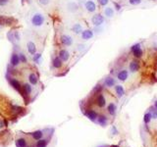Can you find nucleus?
<instances>
[{"label":"nucleus","mask_w":157,"mask_h":147,"mask_svg":"<svg viewBox=\"0 0 157 147\" xmlns=\"http://www.w3.org/2000/svg\"><path fill=\"white\" fill-rule=\"evenodd\" d=\"M30 22H32V25L36 28H39V26H43L45 22V17L43 16L42 13L37 12L32 16V19H30Z\"/></svg>","instance_id":"obj_1"},{"label":"nucleus","mask_w":157,"mask_h":147,"mask_svg":"<svg viewBox=\"0 0 157 147\" xmlns=\"http://www.w3.org/2000/svg\"><path fill=\"white\" fill-rule=\"evenodd\" d=\"M131 53H132V55L136 58V59H141L143 55L141 43L137 42V43H134V45H132V47H131Z\"/></svg>","instance_id":"obj_2"},{"label":"nucleus","mask_w":157,"mask_h":147,"mask_svg":"<svg viewBox=\"0 0 157 147\" xmlns=\"http://www.w3.org/2000/svg\"><path fill=\"white\" fill-rule=\"evenodd\" d=\"M91 24L95 28H101V26L105 23V18L101 14H94L90 19Z\"/></svg>","instance_id":"obj_3"},{"label":"nucleus","mask_w":157,"mask_h":147,"mask_svg":"<svg viewBox=\"0 0 157 147\" xmlns=\"http://www.w3.org/2000/svg\"><path fill=\"white\" fill-rule=\"evenodd\" d=\"M139 69H141V63H139V61L138 59H134L130 62L129 64V71L131 73H138Z\"/></svg>","instance_id":"obj_4"},{"label":"nucleus","mask_w":157,"mask_h":147,"mask_svg":"<svg viewBox=\"0 0 157 147\" xmlns=\"http://www.w3.org/2000/svg\"><path fill=\"white\" fill-rule=\"evenodd\" d=\"M85 9L89 13H95L97 9L96 3H95L93 0H86L85 2Z\"/></svg>","instance_id":"obj_5"},{"label":"nucleus","mask_w":157,"mask_h":147,"mask_svg":"<svg viewBox=\"0 0 157 147\" xmlns=\"http://www.w3.org/2000/svg\"><path fill=\"white\" fill-rule=\"evenodd\" d=\"M103 16L105 19H113L115 16V9L111 7V6H106L104 8V11H103Z\"/></svg>","instance_id":"obj_6"},{"label":"nucleus","mask_w":157,"mask_h":147,"mask_svg":"<svg viewBox=\"0 0 157 147\" xmlns=\"http://www.w3.org/2000/svg\"><path fill=\"white\" fill-rule=\"evenodd\" d=\"M129 71L127 69H122L117 74V79L120 82H126L129 79Z\"/></svg>","instance_id":"obj_7"},{"label":"nucleus","mask_w":157,"mask_h":147,"mask_svg":"<svg viewBox=\"0 0 157 147\" xmlns=\"http://www.w3.org/2000/svg\"><path fill=\"white\" fill-rule=\"evenodd\" d=\"M60 41L64 46H71L73 44V38L68 34H62L60 37Z\"/></svg>","instance_id":"obj_8"},{"label":"nucleus","mask_w":157,"mask_h":147,"mask_svg":"<svg viewBox=\"0 0 157 147\" xmlns=\"http://www.w3.org/2000/svg\"><path fill=\"white\" fill-rule=\"evenodd\" d=\"M81 37H82V39H84V40H89L93 37H94V32L92 30H84L81 33Z\"/></svg>","instance_id":"obj_9"},{"label":"nucleus","mask_w":157,"mask_h":147,"mask_svg":"<svg viewBox=\"0 0 157 147\" xmlns=\"http://www.w3.org/2000/svg\"><path fill=\"white\" fill-rule=\"evenodd\" d=\"M58 57L62 60V62H67L70 59V52L67 49H61L58 53Z\"/></svg>","instance_id":"obj_10"},{"label":"nucleus","mask_w":157,"mask_h":147,"mask_svg":"<svg viewBox=\"0 0 157 147\" xmlns=\"http://www.w3.org/2000/svg\"><path fill=\"white\" fill-rule=\"evenodd\" d=\"M21 63L20 62V58H19V54L16 52H13L11 58H10V65L13 67H17L19 64Z\"/></svg>","instance_id":"obj_11"},{"label":"nucleus","mask_w":157,"mask_h":147,"mask_svg":"<svg viewBox=\"0 0 157 147\" xmlns=\"http://www.w3.org/2000/svg\"><path fill=\"white\" fill-rule=\"evenodd\" d=\"M96 105L99 108H103L106 105V99L102 93H98V96L96 97Z\"/></svg>","instance_id":"obj_12"},{"label":"nucleus","mask_w":157,"mask_h":147,"mask_svg":"<svg viewBox=\"0 0 157 147\" xmlns=\"http://www.w3.org/2000/svg\"><path fill=\"white\" fill-rule=\"evenodd\" d=\"M145 0H127V4L132 7H139L145 5Z\"/></svg>","instance_id":"obj_13"},{"label":"nucleus","mask_w":157,"mask_h":147,"mask_svg":"<svg viewBox=\"0 0 157 147\" xmlns=\"http://www.w3.org/2000/svg\"><path fill=\"white\" fill-rule=\"evenodd\" d=\"M85 116H86V117H88L89 120H91L92 122H94V121H96V119H97V117H98V114H97L96 112H95L94 110H92V109H89V110L85 112Z\"/></svg>","instance_id":"obj_14"},{"label":"nucleus","mask_w":157,"mask_h":147,"mask_svg":"<svg viewBox=\"0 0 157 147\" xmlns=\"http://www.w3.org/2000/svg\"><path fill=\"white\" fill-rule=\"evenodd\" d=\"M67 9H68V11L70 12H72V13H76L78 11V9H80V6H78V4L76 3V2H69L67 4Z\"/></svg>","instance_id":"obj_15"},{"label":"nucleus","mask_w":157,"mask_h":147,"mask_svg":"<svg viewBox=\"0 0 157 147\" xmlns=\"http://www.w3.org/2000/svg\"><path fill=\"white\" fill-rule=\"evenodd\" d=\"M27 50L30 55H33L37 53V45L33 41H29L27 43Z\"/></svg>","instance_id":"obj_16"},{"label":"nucleus","mask_w":157,"mask_h":147,"mask_svg":"<svg viewBox=\"0 0 157 147\" xmlns=\"http://www.w3.org/2000/svg\"><path fill=\"white\" fill-rule=\"evenodd\" d=\"M7 78H8V79H9V82H10V83H11V86L15 88L16 90H18V91H22V88H21V84H20V82L17 81V79H13V78H10L9 75H7Z\"/></svg>","instance_id":"obj_17"},{"label":"nucleus","mask_w":157,"mask_h":147,"mask_svg":"<svg viewBox=\"0 0 157 147\" xmlns=\"http://www.w3.org/2000/svg\"><path fill=\"white\" fill-rule=\"evenodd\" d=\"M115 92H116L117 96L119 98H122L126 93L124 86H121V84H116V86H115Z\"/></svg>","instance_id":"obj_18"},{"label":"nucleus","mask_w":157,"mask_h":147,"mask_svg":"<svg viewBox=\"0 0 157 147\" xmlns=\"http://www.w3.org/2000/svg\"><path fill=\"white\" fill-rule=\"evenodd\" d=\"M104 86L107 87H113L116 86V81L113 77H107L104 81Z\"/></svg>","instance_id":"obj_19"},{"label":"nucleus","mask_w":157,"mask_h":147,"mask_svg":"<svg viewBox=\"0 0 157 147\" xmlns=\"http://www.w3.org/2000/svg\"><path fill=\"white\" fill-rule=\"evenodd\" d=\"M82 30H84V28L80 23H77L72 26V32L76 34H81Z\"/></svg>","instance_id":"obj_20"},{"label":"nucleus","mask_w":157,"mask_h":147,"mask_svg":"<svg viewBox=\"0 0 157 147\" xmlns=\"http://www.w3.org/2000/svg\"><path fill=\"white\" fill-rule=\"evenodd\" d=\"M52 66H53L55 69H60L61 67L63 66V62H62V60H61L58 56L54 57L53 61H52Z\"/></svg>","instance_id":"obj_21"},{"label":"nucleus","mask_w":157,"mask_h":147,"mask_svg":"<svg viewBox=\"0 0 157 147\" xmlns=\"http://www.w3.org/2000/svg\"><path fill=\"white\" fill-rule=\"evenodd\" d=\"M32 90H33L32 86L29 84V83H25L23 86V87H22V92H23L25 95H30V92H32Z\"/></svg>","instance_id":"obj_22"},{"label":"nucleus","mask_w":157,"mask_h":147,"mask_svg":"<svg viewBox=\"0 0 157 147\" xmlns=\"http://www.w3.org/2000/svg\"><path fill=\"white\" fill-rule=\"evenodd\" d=\"M107 111H108V113L110 114L111 116H114L115 114H116V111H117V106H116V104L115 103H111L108 105V107H107Z\"/></svg>","instance_id":"obj_23"},{"label":"nucleus","mask_w":157,"mask_h":147,"mask_svg":"<svg viewBox=\"0 0 157 147\" xmlns=\"http://www.w3.org/2000/svg\"><path fill=\"white\" fill-rule=\"evenodd\" d=\"M29 82H30V84H33V86H36L38 82V78L36 74L32 73L30 75H29Z\"/></svg>","instance_id":"obj_24"},{"label":"nucleus","mask_w":157,"mask_h":147,"mask_svg":"<svg viewBox=\"0 0 157 147\" xmlns=\"http://www.w3.org/2000/svg\"><path fill=\"white\" fill-rule=\"evenodd\" d=\"M96 120H97V122H98V124H100V126L105 127L107 124V118L104 115H99Z\"/></svg>","instance_id":"obj_25"},{"label":"nucleus","mask_w":157,"mask_h":147,"mask_svg":"<svg viewBox=\"0 0 157 147\" xmlns=\"http://www.w3.org/2000/svg\"><path fill=\"white\" fill-rule=\"evenodd\" d=\"M151 120H152V115H151L150 110L148 109V111L145 114V116H143V122H145V124H148L151 122Z\"/></svg>","instance_id":"obj_26"},{"label":"nucleus","mask_w":157,"mask_h":147,"mask_svg":"<svg viewBox=\"0 0 157 147\" xmlns=\"http://www.w3.org/2000/svg\"><path fill=\"white\" fill-rule=\"evenodd\" d=\"M32 135H33V138L36 139V140L41 139V137L43 136V133H42V131H37L33 132Z\"/></svg>","instance_id":"obj_27"},{"label":"nucleus","mask_w":157,"mask_h":147,"mask_svg":"<svg viewBox=\"0 0 157 147\" xmlns=\"http://www.w3.org/2000/svg\"><path fill=\"white\" fill-rule=\"evenodd\" d=\"M16 145L17 147H27V141L24 138H19L16 141Z\"/></svg>","instance_id":"obj_28"},{"label":"nucleus","mask_w":157,"mask_h":147,"mask_svg":"<svg viewBox=\"0 0 157 147\" xmlns=\"http://www.w3.org/2000/svg\"><path fill=\"white\" fill-rule=\"evenodd\" d=\"M33 60L34 63H37L39 64L41 62V54L40 53H36V54L33 55Z\"/></svg>","instance_id":"obj_29"},{"label":"nucleus","mask_w":157,"mask_h":147,"mask_svg":"<svg viewBox=\"0 0 157 147\" xmlns=\"http://www.w3.org/2000/svg\"><path fill=\"white\" fill-rule=\"evenodd\" d=\"M19 58H20V62H21V63L26 64L28 62L27 57H26V55L24 54V53H19Z\"/></svg>","instance_id":"obj_30"},{"label":"nucleus","mask_w":157,"mask_h":147,"mask_svg":"<svg viewBox=\"0 0 157 147\" xmlns=\"http://www.w3.org/2000/svg\"><path fill=\"white\" fill-rule=\"evenodd\" d=\"M47 144V140L45 139H39L37 143V147H45Z\"/></svg>","instance_id":"obj_31"},{"label":"nucleus","mask_w":157,"mask_h":147,"mask_svg":"<svg viewBox=\"0 0 157 147\" xmlns=\"http://www.w3.org/2000/svg\"><path fill=\"white\" fill-rule=\"evenodd\" d=\"M97 2L99 4V6L106 7V6H108V4H109V2H110V0H97Z\"/></svg>","instance_id":"obj_32"},{"label":"nucleus","mask_w":157,"mask_h":147,"mask_svg":"<svg viewBox=\"0 0 157 147\" xmlns=\"http://www.w3.org/2000/svg\"><path fill=\"white\" fill-rule=\"evenodd\" d=\"M150 112H151V115H152V119L157 120V109L152 106L150 108Z\"/></svg>","instance_id":"obj_33"},{"label":"nucleus","mask_w":157,"mask_h":147,"mask_svg":"<svg viewBox=\"0 0 157 147\" xmlns=\"http://www.w3.org/2000/svg\"><path fill=\"white\" fill-rule=\"evenodd\" d=\"M7 37H8V39H9V40H10L11 42H13V43L15 42L14 33H13V32H9V33H7Z\"/></svg>","instance_id":"obj_34"},{"label":"nucleus","mask_w":157,"mask_h":147,"mask_svg":"<svg viewBox=\"0 0 157 147\" xmlns=\"http://www.w3.org/2000/svg\"><path fill=\"white\" fill-rule=\"evenodd\" d=\"M37 1H38L39 4H40V5L45 6V5H47V4H49L50 0H37Z\"/></svg>","instance_id":"obj_35"},{"label":"nucleus","mask_w":157,"mask_h":147,"mask_svg":"<svg viewBox=\"0 0 157 147\" xmlns=\"http://www.w3.org/2000/svg\"><path fill=\"white\" fill-rule=\"evenodd\" d=\"M13 33H14V38L16 41H20V34H19V32H13Z\"/></svg>","instance_id":"obj_36"},{"label":"nucleus","mask_w":157,"mask_h":147,"mask_svg":"<svg viewBox=\"0 0 157 147\" xmlns=\"http://www.w3.org/2000/svg\"><path fill=\"white\" fill-rule=\"evenodd\" d=\"M10 0H0V6H6Z\"/></svg>","instance_id":"obj_37"},{"label":"nucleus","mask_w":157,"mask_h":147,"mask_svg":"<svg viewBox=\"0 0 157 147\" xmlns=\"http://www.w3.org/2000/svg\"><path fill=\"white\" fill-rule=\"evenodd\" d=\"M114 6H115V11H120L122 9V6L120 4H118L117 2H114Z\"/></svg>","instance_id":"obj_38"},{"label":"nucleus","mask_w":157,"mask_h":147,"mask_svg":"<svg viewBox=\"0 0 157 147\" xmlns=\"http://www.w3.org/2000/svg\"><path fill=\"white\" fill-rule=\"evenodd\" d=\"M85 48V45H82V44H80V45H78V50H82V49Z\"/></svg>","instance_id":"obj_39"},{"label":"nucleus","mask_w":157,"mask_h":147,"mask_svg":"<svg viewBox=\"0 0 157 147\" xmlns=\"http://www.w3.org/2000/svg\"><path fill=\"white\" fill-rule=\"evenodd\" d=\"M153 107L157 109V99H155V101H154V105H153Z\"/></svg>","instance_id":"obj_40"},{"label":"nucleus","mask_w":157,"mask_h":147,"mask_svg":"<svg viewBox=\"0 0 157 147\" xmlns=\"http://www.w3.org/2000/svg\"><path fill=\"white\" fill-rule=\"evenodd\" d=\"M2 127H3V123L0 121V128H2Z\"/></svg>","instance_id":"obj_41"}]
</instances>
